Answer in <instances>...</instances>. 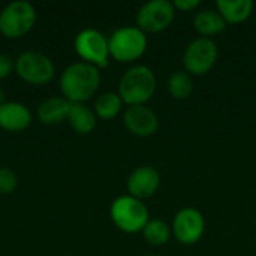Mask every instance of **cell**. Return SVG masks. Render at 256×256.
<instances>
[{
  "label": "cell",
  "mask_w": 256,
  "mask_h": 256,
  "mask_svg": "<svg viewBox=\"0 0 256 256\" xmlns=\"http://www.w3.org/2000/svg\"><path fill=\"white\" fill-rule=\"evenodd\" d=\"M255 3L252 0H218L216 10L222 15L226 24L244 22L254 12Z\"/></svg>",
  "instance_id": "9a60e30c"
},
{
  "label": "cell",
  "mask_w": 256,
  "mask_h": 256,
  "mask_svg": "<svg viewBox=\"0 0 256 256\" xmlns=\"http://www.w3.org/2000/svg\"><path fill=\"white\" fill-rule=\"evenodd\" d=\"M159 188H160V174L154 166L150 165L136 166L126 180L128 195L141 201L154 196Z\"/></svg>",
  "instance_id": "8fae6325"
},
{
  "label": "cell",
  "mask_w": 256,
  "mask_h": 256,
  "mask_svg": "<svg viewBox=\"0 0 256 256\" xmlns=\"http://www.w3.org/2000/svg\"><path fill=\"white\" fill-rule=\"evenodd\" d=\"M146 256H159V255H146Z\"/></svg>",
  "instance_id": "d4e9b609"
},
{
  "label": "cell",
  "mask_w": 256,
  "mask_h": 256,
  "mask_svg": "<svg viewBox=\"0 0 256 256\" xmlns=\"http://www.w3.org/2000/svg\"><path fill=\"white\" fill-rule=\"evenodd\" d=\"M100 86V72L96 66L86 62L70 63L60 75V90L70 104H86Z\"/></svg>",
  "instance_id": "6da1fadb"
},
{
  "label": "cell",
  "mask_w": 256,
  "mask_h": 256,
  "mask_svg": "<svg viewBox=\"0 0 256 256\" xmlns=\"http://www.w3.org/2000/svg\"><path fill=\"white\" fill-rule=\"evenodd\" d=\"M171 236H172L171 226L160 219H150L142 230V237L146 243L154 248L165 246L171 240Z\"/></svg>",
  "instance_id": "ffe728a7"
},
{
  "label": "cell",
  "mask_w": 256,
  "mask_h": 256,
  "mask_svg": "<svg viewBox=\"0 0 256 256\" xmlns=\"http://www.w3.org/2000/svg\"><path fill=\"white\" fill-rule=\"evenodd\" d=\"M36 24V9L27 0L8 3L0 10V33L9 39L27 34Z\"/></svg>",
  "instance_id": "5b68a950"
},
{
  "label": "cell",
  "mask_w": 256,
  "mask_h": 256,
  "mask_svg": "<svg viewBox=\"0 0 256 256\" xmlns=\"http://www.w3.org/2000/svg\"><path fill=\"white\" fill-rule=\"evenodd\" d=\"M15 69V62L10 56L0 52V80H4Z\"/></svg>",
  "instance_id": "7402d4cb"
},
{
  "label": "cell",
  "mask_w": 256,
  "mask_h": 256,
  "mask_svg": "<svg viewBox=\"0 0 256 256\" xmlns=\"http://www.w3.org/2000/svg\"><path fill=\"white\" fill-rule=\"evenodd\" d=\"M15 74L27 84L44 86L56 75L52 60L38 51H24L15 60Z\"/></svg>",
  "instance_id": "ba28073f"
},
{
  "label": "cell",
  "mask_w": 256,
  "mask_h": 256,
  "mask_svg": "<svg viewBox=\"0 0 256 256\" xmlns=\"http://www.w3.org/2000/svg\"><path fill=\"white\" fill-rule=\"evenodd\" d=\"M123 108V100L116 92H104L94 99L93 111L98 118L112 120L116 118Z\"/></svg>",
  "instance_id": "ac0fdd59"
},
{
  "label": "cell",
  "mask_w": 256,
  "mask_h": 256,
  "mask_svg": "<svg viewBox=\"0 0 256 256\" xmlns=\"http://www.w3.org/2000/svg\"><path fill=\"white\" fill-rule=\"evenodd\" d=\"M66 122L76 134L87 135L94 130L98 117L93 108L87 106L86 104H70V110H69Z\"/></svg>",
  "instance_id": "e0dca14e"
},
{
  "label": "cell",
  "mask_w": 256,
  "mask_h": 256,
  "mask_svg": "<svg viewBox=\"0 0 256 256\" xmlns=\"http://www.w3.org/2000/svg\"><path fill=\"white\" fill-rule=\"evenodd\" d=\"M110 56L120 63H132L141 58L148 46L147 34L136 26L118 27L108 38Z\"/></svg>",
  "instance_id": "3957f363"
},
{
  "label": "cell",
  "mask_w": 256,
  "mask_h": 256,
  "mask_svg": "<svg viewBox=\"0 0 256 256\" xmlns=\"http://www.w3.org/2000/svg\"><path fill=\"white\" fill-rule=\"evenodd\" d=\"M218 58H219L218 44L210 38L200 36L184 48L183 66L188 74L202 76L214 68Z\"/></svg>",
  "instance_id": "8992f818"
},
{
  "label": "cell",
  "mask_w": 256,
  "mask_h": 256,
  "mask_svg": "<svg viewBox=\"0 0 256 256\" xmlns=\"http://www.w3.org/2000/svg\"><path fill=\"white\" fill-rule=\"evenodd\" d=\"M110 216L112 224L124 234L142 232L144 226L150 220L148 208L144 201L130 195H122L111 202Z\"/></svg>",
  "instance_id": "277c9868"
},
{
  "label": "cell",
  "mask_w": 256,
  "mask_h": 256,
  "mask_svg": "<svg viewBox=\"0 0 256 256\" xmlns=\"http://www.w3.org/2000/svg\"><path fill=\"white\" fill-rule=\"evenodd\" d=\"M176 18V8L170 0L146 2L136 12V27L146 34L166 30Z\"/></svg>",
  "instance_id": "9c48e42d"
},
{
  "label": "cell",
  "mask_w": 256,
  "mask_h": 256,
  "mask_svg": "<svg viewBox=\"0 0 256 256\" xmlns=\"http://www.w3.org/2000/svg\"><path fill=\"white\" fill-rule=\"evenodd\" d=\"M32 120V111L20 102H4L0 105V128L8 132L26 130Z\"/></svg>",
  "instance_id": "4fadbf2b"
},
{
  "label": "cell",
  "mask_w": 256,
  "mask_h": 256,
  "mask_svg": "<svg viewBox=\"0 0 256 256\" xmlns=\"http://www.w3.org/2000/svg\"><path fill=\"white\" fill-rule=\"evenodd\" d=\"M76 54L82 62L96 66L98 69L108 68L110 64V46L106 36L96 28H84L78 32L74 40Z\"/></svg>",
  "instance_id": "52a82bcc"
},
{
  "label": "cell",
  "mask_w": 256,
  "mask_h": 256,
  "mask_svg": "<svg viewBox=\"0 0 256 256\" xmlns=\"http://www.w3.org/2000/svg\"><path fill=\"white\" fill-rule=\"evenodd\" d=\"M4 98H6V94H4V92H3V88L0 87V105L6 102V100H4Z\"/></svg>",
  "instance_id": "cb8c5ba5"
},
{
  "label": "cell",
  "mask_w": 256,
  "mask_h": 256,
  "mask_svg": "<svg viewBox=\"0 0 256 256\" xmlns=\"http://www.w3.org/2000/svg\"><path fill=\"white\" fill-rule=\"evenodd\" d=\"M226 21L216 9H202L194 16V28L201 34V38H210L220 34L226 28Z\"/></svg>",
  "instance_id": "2e32d148"
},
{
  "label": "cell",
  "mask_w": 256,
  "mask_h": 256,
  "mask_svg": "<svg viewBox=\"0 0 256 256\" xmlns=\"http://www.w3.org/2000/svg\"><path fill=\"white\" fill-rule=\"evenodd\" d=\"M123 124L132 135L140 138H148L158 132L159 117L147 105H134L124 110Z\"/></svg>",
  "instance_id": "7c38bea8"
},
{
  "label": "cell",
  "mask_w": 256,
  "mask_h": 256,
  "mask_svg": "<svg viewBox=\"0 0 256 256\" xmlns=\"http://www.w3.org/2000/svg\"><path fill=\"white\" fill-rule=\"evenodd\" d=\"M70 110V102L64 98L51 96L44 99L38 106V118L42 124L54 126L64 120H68V114Z\"/></svg>",
  "instance_id": "5bb4252c"
},
{
  "label": "cell",
  "mask_w": 256,
  "mask_h": 256,
  "mask_svg": "<svg viewBox=\"0 0 256 256\" xmlns=\"http://www.w3.org/2000/svg\"><path fill=\"white\" fill-rule=\"evenodd\" d=\"M176 10H182V12H192L196 8L201 6V0H174L172 2Z\"/></svg>",
  "instance_id": "603a6c76"
},
{
  "label": "cell",
  "mask_w": 256,
  "mask_h": 256,
  "mask_svg": "<svg viewBox=\"0 0 256 256\" xmlns=\"http://www.w3.org/2000/svg\"><path fill=\"white\" fill-rule=\"evenodd\" d=\"M166 88L171 98L177 100H184L194 93V80L192 75L186 70H176L170 75L166 81Z\"/></svg>",
  "instance_id": "d6986e66"
},
{
  "label": "cell",
  "mask_w": 256,
  "mask_h": 256,
  "mask_svg": "<svg viewBox=\"0 0 256 256\" xmlns=\"http://www.w3.org/2000/svg\"><path fill=\"white\" fill-rule=\"evenodd\" d=\"M18 186V178L15 172L9 168H0V195L12 194Z\"/></svg>",
  "instance_id": "44dd1931"
},
{
  "label": "cell",
  "mask_w": 256,
  "mask_h": 256,
  "mask_svg": "<svg viewBox=\"0 0 256 256\" xmlns=\"http://www.w3.org/2000/svg\"><path fill=\"white\" fill-rule=\"evenodd\" d=\"M171 231L180 244L194 246L202 238L206 232V219L198 208L184 207L176 213Z\"/></svg>",
  "instance_id": "30bf717a"
},
{
  "label": "cell",
  "mask_w": 256,
  "mask_h": 256,
  "mask_svg": "<svg viewBox=\"0 0 256 256\" xmlns=\"http://www.w3.org/2000/svg\"><path fill=\"white\" fill-rule=\"evenodd\" d=\"M156 87L154 72L146 64H135L122 75L117 93L128 106L146 105L153 98Z\"/></svg>",
  "instance_id": "7a4b0ae2"
}]
</instances>
